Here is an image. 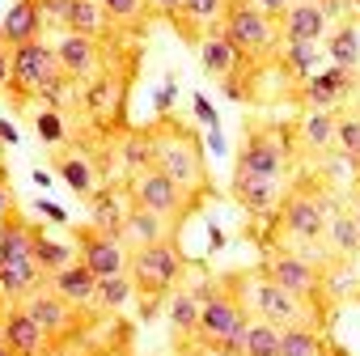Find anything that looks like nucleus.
<instances>
[{"label": "nucleus", "mask_w": 360, "mask_h": 356, "mask_svg": "<svg viewBox=\"0 0 360 356\" xmlns=\"http://www.w3.org/2000/svg\"><path fill=\"white\" fill-rule=\"evenodd\" d=\"M148 140H153V165L157 170H165L191 200L208 196L204 144H200V136L187 123H178L174 115H157V123L148 127Z\"/></svg>", "instance_id": "1"}, {"label": "nucleus", "mask_w": 360, "mask_h": 356, "mask_svg": "<svg viewBox=\"0 0 360 356\" xmlns=\"http://www.w3.org/2000/svg\"><path fill=\"white\" fill-rule=\"evenodd\" d=\"M339 212V204L330 200V191H326V183H305L297 187V191H288L284 200H280V208H276V234L284 238L276 250H292V246H314V242H322L326 238V225H330V217ZM297 255V250H292Z\"/></svg>", "instance_id": "2"}, {"label": "nucleus", "mask_w": 360, "mask_h": 356, "mask_svg": "<svg viewBox=\"0 0 360 356\" xmlns=\"http://www.w3.org/2000/svg\"><path fill=\"white\" fill-rule=\"evenodd\" d=\"M183 272H187V263H183V255H178V242H174V238L131 250L127 276H131V284H136V297H140V305H144V310H140L144 318H153V310L178 288Z\"/></svg>", "instance_id": "3"}, {"label": "nucleus", "mask_w": 360, "mask_h": 356, "mask_svg": "<svg viewBox=\"0 0 360 356\" xmlns=\"http://www.w3.org/2000/svg\"><path fill=\"white\" fill-rule=\"evenodd\" d=\"M229 284H233V293L242 297V305L250 310V318H267V322H276L280 331H288V326H314V322H318V318H314V301L292 297L288 288L271 284L263 272H255L250 280L233 276Z\"/></svg>", "instance_id": "4"}, {"label": "nucleus", "mask_w": 360, "mask_h": 356, "mask_svg": "<svg viewBox=\"0 0 360 356\" xmlns=\"http://www.w3.org/2000/svg\"><path fill=\"white\" fill-rule=\"evenodd\" d=\"M221 30H225V39H229L250 64H259V60H276L280 47H284V30H280V22L267 18V13L255 5V0H250V5H229Z\"/></svg>", "instance_id": "5"}, {"label": "nucleus", "mask_w": 360, "mask_h": 356, "mask_svg": "<svg viewBox=\"0 0 360 356\" xmlns=\"http://www.w3.org/2000/svg\"><path fill=\"white\" fill-rule=\"evenodd\" d=\"M292 161V127L284 123H250L246 127V140L238 148V161L233 170H246V174H263V178H284Z\"/></svg>", "instance_id": "6"}, {"label": "nucleus", "mask_w": 360, "mask_h": 356, "mask_svg": "<svg viewBox=\"0 0 360 356\" xmlns=\"http://www.w3.org/2000/svg\"><path fill=\"white\" fill-rule=\"evenodd\" d=\"M127 191H131V200H136L140 208H148V212H157V217H165V221H174V225L195 208V200H191L183 187H178L165 170H157V165H148V170L131 174Z\"/></svg>", "instance_id": "7"}, {"label": "nucleus", "mask_w": 360, "mask_h": 356, "mask_svg": "<svg viewBox=\"0 0 360 356\" xmlns=\"http://www.w3.org/2000/svg\"><path fill=\"white\" fill-rule=\"evenodd\" d=\"M60 72H64V68H60V56H56V47H47L43 39L13 47V81H9L13 102H18V106H22V102H34L39 89H43L47 81H56Z\"/></svg>", "instance_id": "8"}, {"label": "nucleus", "mask_w": 360, "mask_h": 356, "mask_svg": "<svg viewBox=\"0 0 360 356\" xmlns=\"http://www.w3.org/2000/svg\"><path fill=\"white\" fill-rule=\"evenodd\" d=\"M246 322H250V310L242 305V297H238L233 284H229V288H221L212 301H204L195 339H204V343H229V348L238 352V339H242Z\"/></svg>", "instance_id": "9"}, {"label": "nucleus", "mask_w": 360, "mask_h": 356, "mask_svg": "<svg viewBox=\"0 0 360 356\" xmlns=\"http://www.w3.org/2000/svg\"><path fill=\"white\" fill-rule=\"evenodd\" d=\"M263 276H267L271 284L288 288V293L301 297V301H318V293H322V272H318L309 259L292 255V250H271V255L263 259Z\"/></svg>", "instance_id": "10"}, {"label": "nucleus", "mask_w": 360, "mask_h": 356, "mask_svg": "<svg viewBox=\"0 0 360 356\" xmlns=\"http://www.w3.org/2000/svg\"><path fill=\"white\" fill-rule=\"evenodd\" d=\"M136 208L131 191L119 187V183H102L89 200H85V217H89V229L98 234H110V238H123V225H127V212Z\"/></svg>", "instance_id": "11"}, {"label": "nucleus", "mask_w": 360, "mask_h": 356, "mask_svg": "<svg viewBox=\"0 0 360 356\" xmlns=\"http://www.w3.org/2000/svg\"><path fill=\"white\" fill-rule=\"evenodd\" d=\"M77 255L81 263L94 272V276H119L127 272L131 263V250L123 246V238H110V234H98V229H77Z\"/></svg>", "instance_id": "12"}, {"label": "nucleus", "mask_w": 360, "mask_h": 356, "mask_svg": "<svg viewBox=\"0 0 360 356\" xmlns=\"http://www.w3.org/2000/svg\"><path fill=\"white\" fill-rule=\"evenodd\" d=\"M22 310H26V314H30V318H34V322H39V326L56 339V343H60V339H68V335L81 326L77 305H68V301H64L51 284H43L39 293H30V297L22 301Z\"/></svg>", "instance_id": "13"}, {"label": "nucleus", "mask_w": 360, "mask_h": 356, "mask_svg": "<svg viewBox=\"0 0 360 356\" xmlns=\"http://www.w3.org/2000/svg\"><path fill=\"white\" fill-rule=\"evenodd\" d=\"M229 196H233L250 217H276V208H280V200H284V183H280V178H263V174L233 170Z\"/></svg>", "instance_id": "14"}, {"label": "nucleus", "mask_w": 360, "mask_h": 356, "mask_svg": "<svg viewBox=\"0 0 360 356\" xmlns=\"http://www.w3.org/2000/svg\"><path fill=\"white\" fill-rule=\"evenodd\" d=\"M356 89V72H347V68H318L309 81H301L297 85V98L305 102V110H339V102L347 98Z\"/></svg>", "instance_id": "15"}, {"label": "nucleus", "mask_w": 360, "mask_h": 356, "mask_svg": "<svg viewBox=\"0 0 360 356\" xmlns=\"http://www.w3.org/2000/svg\"><path fill=\"white\" fill-rule=\"evenodd\" d=\"M200 64H204V72L217 81V85H229V81H242L246 77V68H250V60L225 39V30H212V34H204L200 39Z\"/></svg>", "instance_id": "16"}, {"label": "nucleus", "mask_w": 360, "mask_h": 356, "mask_svg": "<svg viewBox=\"0 0 360 356\" xmlns=\"http://www.w3.org/2000/svg\"><path fill=\"white\" fill-rule=\"evenodd\" d=\"M0 339H5L18 356H51V343H56L22 305H9L0 314Z\"/></svg>", "instance_id": "17"}, {"label": "nucleus", "mask_w": 360, "mask_h": 356, "mask_svg": "<svg viewBox=\"0 0 360 356\" xmlns=\"http://www.w3.org/2000/svg\"><path fill=\"white\" fill-rule=\"evenodd\" d=\"M56 56H60V68L72 81H94L102 72V43L89 39V34H64L56 43Z\"/></svg>", "instance_id": "18"}, {"label": "nucleus", "mask_w": 360, "mask_h": 356, "mask_svg": "<svg viewBox=\"0 0 360 356\" xmlns=\"http://www.w3.org/2000/svg\"><path fill=\"white\" fill-rule=\"evenodd\" d=\"M339 140V110H305L297 123V148L305 157H326L335 153Z\"/></svg>", "instance_id": "19"}, {"label": "nucleus", "mask_w": 360, "mask_h": 356, "mask_svg": "<svg viewBox=\"0 0 360 356\" xmlns=\"http://www.w3.org/2000/svg\"><path fill=\"white\" fill-rule=\"evenodd\" d=\"M225 13H229V0H183V13L174 18V26H178V34H183L187 43L200 47L204 34L221 30Z\"/></svg>", "instance_id": "20"}, {"label": "nucleus", "mask_w": 360, "mask_h": 356, "mask_svg": "<svg viewBox=\"0 0 360 356\" xmlns=\"http://www.w3.org/2000/svg\"><path fill=\"white\" fill-rule=\"evenodd\" d=\"M43 5L39 0H18V5L0 18V43L5 47H22V43H34L39 30H43Z\"/></svg>", "instance_id": "21"}, {"label": "nucleus", "mask_w": 360, "mask_h": 356, "mask_svg": "<svg viewBox=\"0 0 360 356\" xmlns=\"http://www.w3.org/2000/svg\"><path fill=\"white\" fill-rule=\"evenodd\" d=\"M34 238L39 225H30L22 212L0 221V263H30L34 259Z\"/></svg>", "instance_id": "22"}, {"label": "nucleus", "mask_w": 360, "mask_h": 356, "mask_svg": "<svg viewBox=\"0 0 360 356\" xmlns=\"http://www.w3.org/2000/svg\"><path fill=\"white\" fill-rule=\"evenodd\" d=\"M174 221H165V217H157V212H148V208H131L127 212V225H123V246L127 250H140V246H153V242H165V238H174Z\"/></svg>", "instance_id": "23"}, {"label": "nucleus", "mask_w": 360, "mask_h": 356, "mask_svg": "<svg viewBox=\"0 0 360 356\" xmlns=\"http://www.w3.org/2000/svg\"><path fill=\"white\" fill-rule=\"evenodd\" d=\"M51 161H56V174L64 178V183L81 196V200H89L102 183H98V165L85 157V153H68V148H51Z\"/></svg>", "instance_id": "24"}, {"label": "nucleus", "mask_w": 360, "mask_h": 356, "mask_svg": "<svg viewBox=\"0 0 360 356\" xmlns=\"http://www.w3.org/2000/svg\"><path fill=\"white\" fill-rule=\"evenodd\" d=\"M330 18L322 13V5H301V0H292L288 13L280 18V30H284V43L288 39H305V43H322Z\"/></svg>", "instance_id": "25"}, {"label": "nucleus", "mask_w": 360, "mask_h": 356, "mask_svg": "<svg viewBox=\"0 0 360 356\" xmlns=\"http://www.w3.org/2000/svg\"><path fill=\"white\" fill-rule=\"evenodd\" d=\"M47 284H51V288H56V293H60L68 305H77V310H81V305H94V297H98V276H94V272H89L81 259H77L72 267L56 272Z\"/></svg>", "instance_id": "26"}, {"label": "nucleus", "mask_w": 360, "mask_h": 356, "mask_svg": "<svg viewBox=\"0 0 360 356\" xmlns=\"http://www.w3.org/2000/svg\"><path fill=\"white\" fill-rule=\"evenodd\" d=\"M68 34H89V39H102L106 26H110V13L102 0H68L64 9V22H60Z\"/></svg>", "instance_id": "27"}, {"label": "nucleus", "mask_w": 360, "mask_h": 356, "mask_svg": "<svg viewBox=\"0 0 360 356\" xmlns=\"http://www.w3.org/2000/svg\"><path fill=\"white\" fill-rule=\"evenodd\" d=\"M200 297L191 293V288H174L169 293V310H165V318H169V331H174V339L178 343H187V339H195V331H200Z\"/></svg>", "instance_id": "28"}, {"label": "nucleus", "mask_w": 360, "mask_h": 356, "mask_svg": "<svg viewBox=\"0 0 360 356\" xmlns=\"http://www.w3.org/2000/svg\"><path fill=\"white\" fill-rule=\"evenodd\" d=\"M318 64H322V47L318 43H305V39H288L284 47H280V68L301 85V81H309L314 72H318Z\"/></svg>", "instance_id": "29"}, {"label": "nucleus", "mask_w": 360, "mask_h": 356, "mask_svg": "<svg viewBox=\"0 0 360 356\" xmlns=\"http://www.w3.org/2000/svg\"><path fill=\"white\" fill-rule=\"evenodd\" d=\"M326 60L335 68H347V72L360 68V26L356 22H343L339 30L326 34Z\"/></svg>", "instance_id": "30"}, {"label": "nucleus", "mask_w": 360, "mask_h": 356, "mask_svg": "<svg viewBox=\"0 0 360 356\" xmlns=\"http://www.w3.org/2000/svg\"><path fill=\"white\" fill-rule=\"evenodd\" d=\"M238 352L242 356H280V326L267 318H250L238 339Z\"/></svg>", "instance_id": "31"}, {"label": "nucleus", "mask_w": 360, "mask_h": 356, "mask_svg": "<svg viewBox=\"0 0 360 356\" xmlns=\"http://www.w3.org/2000/svg\"><path fill=\"white\" fill-rule=\"evenodd\" d=\"M81 255H77V246L72 242H60V238H51V234H43L39 229V238H34V263L47 272V276H56V272H64V267H72Z\"/></svg>", "instance_id": "32"}, {"label": "nucleus", "mask_w": 360, "mask_h": 356, "mask_svg": "<svg viewBox=\"0 0 360 356\" xmlns=\"http://www.w3.org/2000/svg\"><path fill=\"white\" fill-rule=\"evenodd\" d=\"M119 161H123V174H140V170L153 165L148 127H144V132H123V136H119Z\"/></svg>", "instance_id": "33"}, {"label": "nucleus", "mask_w": 360, "mask_h": 356, "mask_svg": "<svg viewBox=\"0 0 360 356\" xmlns=\"http://www.w3.org/2000/svg\"><path fill=\"white\" fill-rule=\"evenodd\" d=\"M131 297H136V284H131L127 272H119V276H98V297H94L98 310L115 314V310H123Z\"/></svg>", "instance_id": "34"}, {"label": "nucleus", "mask_w": 360, "mask_h": 356, "mask_svg": "<svg viewBox=\"0 0 360 356\" xmlns=\"http://www.w3.org/2000/svg\"><path fill=\"white\" fill-rule=\"evenodd\" d=\"M326 238H330V246H335L343 259L360 255V225H356L352 208H339V212L330 217V225H326Z\"/></svg>", "instance_id": "35"}, {"label": "nucleus", "mask_w": 360, "mask_h": 356, "mask_svg": "<svg viewBox=\"0 0 360 356\" xmlns=\"http://www.w3.org/2000/svg\"><path fill=\"white\" fill-rule=\"evenodd\" d=\"M322 335L318 326H288L280 331V356H322Z\"/></svg>", "instance_id": "36"}, {"label": "nucleus", "mask_w": 360, "mask_h": 356, "mask_svg": "<svg viewBox=\"0 0 360 356\" xmlns=\"http://www.w3.org/2000/svg\"><path fill=\"white\" fill-rule=\"evenodd\" d=\"M119 98V81L110 72H98L94 81H85V110L89 115H106Z\"/></svg>", "instance_id": "37"}, {"label": "nucleus", "mask_w": 360, "mask_h": 356, "mask_svg": "<svg viewBox=\"0 0 360 356\" xmlns=\"http://www.w3.org/2000/svg\"><path fill=\"white\" fill-rule=\"evenodd\" d=\"M34 132H39V140H43L47 148H64V144H68V123H64V110L43 106V110L34 115Z\"/></svg>", "instance_id": "38"}, {"label": "nucleus", "mask_w": 360, "mask_h": 356, "mask_svg": "<svg viewBox=\"0 0 360 356\" xmlns=\"http://www.w3.org/2000/svg\"><path fill=\"white\" fill-rule=\"evenodd\" d=\"M102 5H106L110 22H119L127 30H136L144 22V13H148V0H102Z\"/></svg>", "instance_id": "39"}, {"label": "nucleus", "mask_w": 360, "mask_h": 356, "mask_svg": "<svg viewBox=\"0 0 360 356\" xmlns=\"http://www.w3.org/2000/svg\"><path fill=\"white\" fill-rule=\"evenodd\" d=\"M335 148L360 161V110H352V115H339V140H335Z\"/></svg>", "instance_id": "40"}, {"label": "nucleus", "mask_w": 360, "mask_h": 356, "mask_svg": "<svg viewBox=\"0 0 360 356\" xmlns=\"http://www.w3.org/2000/svg\"><path fill=\"white\" fill-rule=\"evenodd\" d=\"M178 356H242V352H233L229 343H204V339H187V343H178Z\"/></svg>", "instance_id": "41"}, {"label": "nucleus", "mask_w": 360, "mask_h": 356, "mask_svg": "<svg viewBox=\"0 0 360 356\" xmlns=\"http://www.w3.org/2000/svg\"><path fill=\"white\" fill-rule=\"evenodd\" d=\"M174 98H178V81H174V77H165V85L153 94V110H157V115H169Z\"/></svg>", "instance_id": "42"}, {"label": "nucleus", "mask_w": 360, "mask_h": 356, "mask_svg": "<svg viewBox=\"0 0 360 356\" xmlns=\"http://www.w3.org/2000/svg\"><path fill=\"white\" fill-rule=\"evenodd\" d=\"M191 106H195V119H200L208 132H212V127H221V119H217V106H212L204 94H195V98H191Z\"/></svg>", "instance_id": "43"}, {"label": "nucleus", "mask_w": 360, "mask_h": 356, "mask_svg": "<svg viewBox=\"0 0 360 356\" xmlns=\"http://www.w3.org/2000/svg\"><path fill=\"white\" fill-rule=\"evenodd\" d=\"M148 13H157V18L174 22L178 13H183V0H148Z\"/></svg>", "instance_id": "44"}, {"label": "nucleus", "mask_w": 360, "mask_h": 356, "mask_svg": "<svg viewBox=\"0 0 360 356\" xmlns=\"http://www.w3.org/2000/svg\"><path fill=\"white\" fill-rule=\"evenodd\" d=\"M9 81H13V47L0 43V89H9Z\"/></svg>", "instance_id": "45"}, {"label": "nucleus", "mask_w": 360, "mask_h": 356, "mask_svg": "<svg viewBox=\"0 0 360 356\" xmlns=\"http://www.w3.org/2000/svg\"><path fill=\"white\" fill-rule=\"evenodd\" d=\"M18 212V204H13V191H9V183H5V174H0V221L5 217H13Z\"/></svg>", "instance_id": "46"}, {"label": "nucleus", "mask_w": 360, "mask_h": 356, "mask_svg": "<svg viewBox=\"0 0 360 356\" xmlns=\"http://www.w3.org/2000/svg\"><path fill=\"white\" fill-rule=\"evenodd\" d=\"M34 208H39V212H43V217H47V221H56V225H68V212H64V208H60V204H51V200H39V204H34Z\"/></svg>", "instance_id": "47"}, {"label": "nucleus", "mask_w": 360, "mask_h": 356, "mask_svg": "<svg viewBox=\"0 0 360 356\" xmlns=\"http://www.w3.org/2000/svg\"><path fill=\"white\" fill-rule=\"evenodd\" d=\"M255 5H259L267 18H276V22H280V18L288 13V5H292V0H255Z\"/></svg>", "instance_id": "48"}, {"label": "nucleus", "mask_w": 360, "mask_h": 356, "mask_svg": "<svg viewBox=\"0 0 360 356\" xmlns=\"http://www.w3.org/2000/svg\"><path fill=\"white\" fill-rule=\"evenodd\" d=\"M0 140H5V144H22V132L9 119H0Z\"/></svg>", "instance_id": "49"}, {"label": "nucleus", "mask_w": 360, "mask_h": 356, "mask_svg": "<svg viewBox=\"0 0 360 356\" xmlns=\"http://www.w3.org/2000/svg\"><path fill=\"white\" fill-rule=\"evenodd\" d=\"M208 140H212V148H217V153H225V136H221V127H212V132H208Z\"/></svg>", "instance_id": "50"}, {"label": "nucleus", "mask_w": 360, "mask_h": 356, "mask_svg": "<svg viewBox=\"0 0 360 356\" xmlns=\"http://www.w3.org/2000/svg\"><path fill=\"white\" fill-rule=\"evenodd\" d=\"M352 217H356V225H360V191H356V200H352Z\"/></svg>", "instance_id": "51"}, {"label": "nucleus", "mask_w": 360, "mask_h": 356, "mask_svg": "<svg viewBox=\"0 0 360 356\" xmlns=\"http://www.w3.org/2000/svg\"><path fill=\"white\" fill-rule=\"evenodd\" d=\"M0 356H18V352H13V348H9L5 339H0Z\"/></svg>", "instance_id": "52"}, {"label": "nucleus", "mask_w": 360, "mask_h": 356, "mask_svg": "<svg viewBox=\"0 0 360 356\" xmlns=\"http://www.w3.org/2000/svg\"><path fill=\"white\" fill-rule=\"evenodd\" d=\"M301 5H322V0H301Z\"/></svg>", "instance_id": "53"}, {"label": "nucleus", "mask_w": 360, "mask_h": 356, "mask_svg": "<svg viewBox=\"0 0 360 356\" xmlns=\"http://www.w3.org/2000/svg\"><path fill=\"white\" fill-rule=\"evenodd\" d=\"M229 5H250V0H229Z\"/></svg>", "instance_id": "54"}, {"label": "nucleus", "mask_w": 360, "mask_h": 356, "mask_svg": "<svg viewBox=\"0 0 360 356\" xmlns=\"http://www.w3.org/2000/svg\"><path fill=\"white\" fill-rule=\"evenodd\" d=\"M356 191H360V174H356Z\"/></svg>", "instance_id": "55"}, {"label": "nucleus", "mask_w": 360, "mask_h": 356, "mask_svg": "<svg viewBox=\"0 0 360 356\" xmlns=\"http://www.w3.org/2000/svg\"><path fill=\"white\" fill-rule=\"evenodd\" d=\"M322 356H330V352H322Z\"/></svg>", "instance_id": "56"}, {"label": "nucleus", "mask_w": 360, "mask_h": 356, "mask_svg": "<svg viewBox=\"0 0 360 356\" xmlns=\"http://www.w3.org/2000/svg\"><path fill=\"white\" fill-rule=\"evenodd\" d=\"M0 174H5V170H0Z\"/></svg>", "instance_id": "57"}]
</instances>
